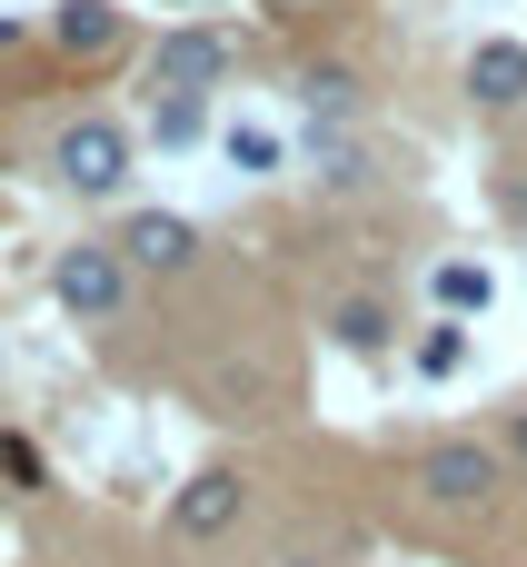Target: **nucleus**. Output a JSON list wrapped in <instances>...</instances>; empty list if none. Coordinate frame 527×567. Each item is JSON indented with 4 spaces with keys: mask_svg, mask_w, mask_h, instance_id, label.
Masks as SVG:
<instances>
[{
    "mask_svg": "<svg viewBox=\"0 0 527 567\" xmlns=\"http://www.w3.org/2000/svg\"><path fill=\"white\" fill-rule=\"evenodd\" d=\"M418 498L428 508H488L498 488H508V458L488 449V439H438V449H418Z\"/></svg>",
    "mask_w": 527,
    "mask_h": 567,
    "instance_id": "nucleus-1",
    "label": "nucleus"
},
{
    "mask_svg": "<svg viewBox=\"0 0 527 567\" xmlns=\"http://www.w3.org/2000/svg\"><path fill=\"white\" fill-rule=\"evenodd\" d=\"M229 30H209V20H179V30H159V50H149V90L159 100H209L219 80H229Z\"/></svg>",
    "mask_w": 527,
    "mask_h": 567,
    "instance_id": "nucleus-2",
    "label": "nucleus"
},
{
    "mask_svg": "<svg viewBox=\"0 0 527 567\" xmlns=\"http://www.w3.org/2000/svg\"><path fill=\"white\" fill-rule=\"evenodd\" d=\"M50 299L70 309V319H120L130 309V259H120V239H80V249H60V269H50Z\"/></svg>",
    "mask_w": 527,
    "mask_h": 567,
    "instance_id": "nucleus-3",
    "label": "nucleus"
},
{
    "mask_svg": "<svg viewBox=\"0 0 527 567\" xmlns=\"http://www.w3.org/2000/svg\"><path fill=\"white\" fill-rule=\"evenodd\" d=\"M50 169H60V189H80V199H120V189H130V140H120V120H70V130L50 140Z\"/></svg>",
    "mask_w": 527,
    "mask_h": 567,
    "instance_id": "nucleus-4",
    "label": "nucleus"
},
{
    "mask_svg": "<svg viewBox=\"0 0 527 567\" xmlns=\"http://www.w3.org/2000/svg\"><path fill=\"white\" fill-rule=\"evenodd\" d=\"M239 518H249V478H239V468H199V478L169 498V528H179V538H229Z\"/></svg>",
    "mask_w": 527,
    "mask_h": 567,
    "instance_id": "nucleus-5",
    "label": "nucleus"
},
{
    "mask_svg": "<svg viewBox=\"0 0 527 567\" xmlns=\"http://www.w3.org/2000/svg\"><path fill=\"white\" fill-rule=\"evenodd\" d=\"M120 259H130V269H159V279H179V269L199 259V229H189L179 209H130V219H120Z\"/></svg>",
    "mask_w": 527,
    "mask_h": 567,
    "instance_id": "nucleus-6",
    "label": "nucleus"
},
{
    "mask_svg": "<svg viewBox=\"0 0 527 567\" xmlns=\"http://www.w3.org/2000/svg\"><path fill=\"white\" fill-rule=\"evenodd\" d=\"M468 100H478V110H527V40L468 50Z\"/></svg>",
    "mask_w": 527,
    "mask_h": 567,
    "instance_id": "nucleus-7",
    "label": "nucleus"
},
{
    "mask_svg": "<svg viewBox=\"0 0 527 567\" xmlns=\"http://www.w3.org/2000/svg\"><path fill=\"white\" fill-rule=\"evenodd\" d=\"M50 40H60L70 60H110V50H120V10H110V0H60V10H50Z\"/></svg>",
    "mask_w": 527,
    "mask_h": 567,
    "instance_id": "nucleus-8",
    "label": "nucleus"
},
{
    "mask_svg": "<svg viewBox=\"0 0 527 567\" xmlns=\"http://www.w3.org/2000/svg\"><path fill=\"white\" fill-rule=\"evenodd\" d=\"M329 339H339L349 359H379V349L399 339V319H389L379 299H339V309H329Z\"/></svg>",
    "mask_w": 527,
    "mask_h": 567,
    "instance_id": "nucleus-9",
    "label": "nucleus"
},
{
    "mask_svg": "<svg viewBox=\"0 0 527 567\" xmlns=\"http://www.w3.org/2000/svg\"><path fill=\"white\" fill-rule=\"evenodd\" d=\"M488 289H498V279H488L478 259H438V309H448V319H468V309H488Z\"/></svg>",
    "mask_w": 527,
    "mask_h": 567,
    "instance_id": "nucleus-10",
    "label": "nucleus"
},
{
    "mask_svg": "<svg viewBox=\"0 0 527 567\" xmlns=\"http://www.w3.org/2000/svg\"><path fill=\"white\" fill-rule=\"evenodd\" d=\"M369 179H379V169H369V150H359V140H319V189H339V199H349V189H369Z\"/></svg>",
    "mask_w": 527,
    "mask_h": 567,
    "instance_id": "nucleus-11",
    "label": "nucleus"
},
{
    "mask_svg": "<svg viewBox=\"0 0 527 567\" xmlns=\"http://www.w3.org/2000/svg\"><path fill=\"white\" fill-rule=\"evenodd\" d=\"M299 100H309V120H349V110H359V80H349V70H309Z\"/></svg>",
    "mask_w": 527,
    "mask_h": 567,
    "instance_id": "nucleus-12",
    "label": "nucleus"
},
{
    "mask_svg": "<svg viewBox=\"0 0 527 567\" xmlns=\"http://www.w3.org/2000/svg\"><path fill=\"white\" fill-rule=\"evenodd\" d=\"M458 369H468V329H458V319H438V329L418 339V379H458Z\"/></svg>",
    "mask_w": 527,
    "mask_h": 567,
    "instance_id": "nucleus-13",
    "label": "nucleus"
},
{
    "mask_svg": "<svg viewBox=\"0 0 527 567\" xmlns=\"http://www.w3.org/2000/svg\"><path fill=\"white\" fill-rule=\"evenodd\" d=\"M229 169H249V179H269V169H279V130H259V120H239V130H229Z\"/></svg>",
    "mask_w": 527,
    "mask_h": 567,
    "instance_id": "nucleus-14",
    "label": "nucleus"
},
{
    "mask_svg": "<svg viewBox=\"0 0 527 567\" xmlns=\"http://www.w3.org/2000/svg\"><path fill=\"white\" fill-rule=\"evenodd\" d=\"M0 478H10V488H20V498H30V488H40V449H30V439H20V429H0Z\"/></svg>",
    "mask_w": 527,
    "mask_h": 567,
    "instance_id": "nucleus-15",
    "label": "nucleus"
},
{
    "mask_svg": "<svg viewBox=\"0 0 527 567\" xmlns=\"http://www.w3.org/2000/svg\"><path fill=\"white\" fill-rule=\"evenodd\" d=\"M159 140H169V150L199 140V100H159Z\"/></svg>",
    "mask_w": 527,
    "mask_h": 567,
    "instance_id": "nucleus-16",
    "label": "nucleus"
},
{
    "mask_svg": "<svg viewBox=\"0 0 527 567\" xmlns=\"http://www.w3.org/2000/svg\"><path fill=\"white\" fill-rule=\"evenodd\" d=\"M508 458L527 468V409H508Z\"/></svg>",
    "mask_w": 527,
    "mask_h": 567,
    "instance_id": "nucleus-17",
    "label": "nucleus"
},
{
    "mask_svg": "<svg viewBox=\"0 0 527 567\" xmlns=\"http://www.w3.org/2000/svg\"><path fill=\"white\" fill-rule=\"evenodd\" d=\"M10 40H20V20H10V10H0V50H10Z\"/></svg>",
    "mask_w": 527,
    "mask_h": 567,
    "instance_id": "nucleus-18",
    "label": "nucleus"
},
{
    "mask_svg": "<svg viewBox=\"0 0 527 567\" xmlns=\"http://www.w3.org/2000/svg\"><path fill=\"white\" fill-rule=\"evenodd\" d=\"M179 10H209V0H179Z\"/></svg>",
    "mask_w": 527,
    "mask_h": 567,
    "instance_id": "nucleus-19",
    "label": "nucleus"
}]
</instances>
